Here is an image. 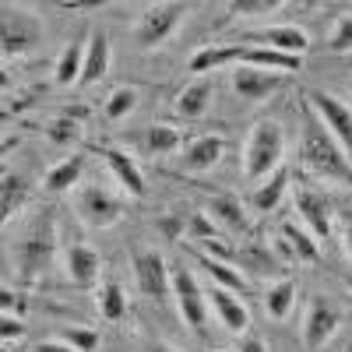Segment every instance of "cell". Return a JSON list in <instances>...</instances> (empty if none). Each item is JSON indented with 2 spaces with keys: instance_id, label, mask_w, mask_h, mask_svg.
<instances>
[{
  "instance_id": "cell-23",
  "label": "cell",
  "mask_w": 352,
  "mask_h": 352,
  "mask_svg": "<svg viewBox=\"0 0 352 352\" xmlns=\"http://www.w3.org/2000/svg\"><path fill=\"white\" fill-rule=\"evenodd\" d=\"M85 53H88V43H67L64 53H60V60H56L53 67V81L56 85H74L81 81V71H85Z\"/></svg>"
},
{
  "instance_id": "cell-4",
  "label": "cell",
  "mask_w": 352,
  "mask_h": 352,
  "mask_svg": "<svg viewBox=\"0 0 352 352\" xmlns=\"http://www.w3.org/2000/svg\"><path fill=\"white\" fill-rule=\"evenodd\" d=\"M307 106L317 113V120L328 127V134L342 148H352V109L349 106H342L331 92H307Z\"/></svg>"
},
{
  "instance_id": "cell-28",
  "label": "cell",
  "mask_w": 352,
  "mask_h": 352,
  "mask_svg": "<svg viewBox=\"0 0 352 352\" xmlns=\"http://www.w3.org/2000/svg\"><path fill=\"white\" fill-rule=\"evenodd\" d=\"M292 303H296V278H282V282H275V285L268 289V296H264L268 317H275V320H282V317L292 310Z\"/></svg>"
},
{
  "instance_id": "cell-21",
  "label": "cell",
  "mask_w": 352,
  "mask_h": 352,
  "mask_svg": "<svg viewBox=\"0 0 352 352\" xmlns=\"http://www.w3.org/2000/svg\"><path fill=\"white\" fill-rule=\"evenodd\" d=\"M243 50L247 46H208V50H201L190 56V71L197 78H208V71H219L232 60H243Z\"/></svg>"
},
{
  "instance_id": "cell-14",
  "label": "cell",
  "mask_w": 352,
  "mask_h": 352,
  "mask_svg": "<svg viewBox=\"0 0 352 352\" xmlns=\"http://www.w3.org/2000/svg\"><path fill=\"white\" fill-rule=\"evenodd\" d=\"M296 212H300L303 222L310 226L314 240H328V236H331V204L324 201V194L300 190V194H296Z\"/></svg>"
},
{
  "instance_id": "cell-46",
  "label": "cell",
  "mask_w": 352,
  "mask_h": 352,
  "mask_svg": "<svg viewBox=\"0 0 352 352\" xmlns=\"http://www.w3.org/2000/svg\"><path fill=\"white\" fill-rule=\"evenodd\" d=\"M219 352H229V349H219Z\"/></svg>"
},
{
  "instance_id": "cell-15",
  "label": "cell",
  "mask_w": 352,
  "mask_h": 352,
  "mask_svg": "<svg viewBox=\"0 0 352 352\" xmlns=\"http://www.w3.org/2000/svg\"><path fill=\"white\" fill-rule=\"evenodd\" d=\"M64 264H67V278H71V285L88 289V285H96V282H99V268H102V261H99V254H96L92 247H85V243H71V247H67Z\"/></svg>"
},
{
  "instance_id": "cell-40",
  "label": "cell",
  "mask_w": 352,
  "mask_h": 352,
  "mask_svg": "<svg viewBox=\"0 0 352 352\" xmlns=\"http://www.w3.org/2000/svg\"><path fill=\"white\" fill-rule=\"evenodd\" d=\"M36 352H78V349H71L67 342H39Z\"/></svg>"
},
{
  "instance_id": "cell-7",
  "label": "cell",
  "mask_w": 352,
  "mask_h": 352,
  "mask_svg": "<svg viewBox=\"0 0 352 352\" xmlns=\"http://www.w3.org/2000/svg\"><path fill=\"white\" fill-rule=\"evenodd\" d=\"M173 296H176V307H180V317L194 331H204L208 307H204V292L197 289V282L187 268H173Z\"/></svg>"
},
{
  "instance_id": "cell-16",
  "label": "cell",
  "mask_w": 352,
  "mask_h": 352,
  "mask_svg": "<svg viewBox=\"0 0 352 352\" xmlns=\"http://www.w3.org/2000/svg\"><path fill=\"white\" fill-rule=\"evenodd\" d=\"M222 148H226V141L215 138V134L194 138L187 148H184V155H180L184 173H204V169H212V166L222 159Z\"/></svg>"
},
{
  "instance_id": "cell-30",
  "label": "cell",
  "mask_w": 352,
  "mask_h": 352,
  "mask_svg": "<svg viewBox=\"0 0 352 352\" xmlns=\"http://www.w3.org/2000/svg\"><path fill=\"white\" fill-rule=\"evenodd\" d=\"M201 264H204V272H208L222 289H229V292H247V278L232 268V264H226V261H215V257H201Z\"/></svg>"
},
{
  "instance_id": "cell-10",
  "label": "cell",
  "mask_w": 352,
  "mask_h": 352,
  "mask_svg": "<svg viewBox=\"0 0 352 352\" xmlns=\"http://www.w3.org/2000/svg\"><path fill=\"white\" fill-rule=\"evenodd\" d=\"M338 310L328 303V300H310V310H307V320H303V345L310 352L324 349V342L338 331Z\"/></svg>"
},
{
  "instance_id": "cell-29",
  "label": "cell",
  "mask_w": 352,
  "mask_h": 352,
  "mask_svg": "<svg viewBox=\"0 0 352 352\" xmlns=\"http://www.w3.org/2000/svg\"><path fill=\"white\" fill-rule=\"evenodd\" d=\"M144 144H148V152H152L155 159H162V155H173L176 148H180L184 138H180V131L169 127V124H155V127H148V138H144Z\"/></svg>"
},
{
  "instance_id": "cell-42",
  "label": "cell",
  "mask_w": 352,
  "mask_h": 352,
  "mask_svg": "<svg viewBox=\"0 0 352 352\" xmlns=\"http://www.w3.org/2000/svg\"><path fill=\"white\" fill-rule=\"evenodd\" d=\"M0 296H4V300H0V303H4V317H11V310H18V307H21V303L14 300V292H8V289L0 292Z\"/></svg>"
},
{
  "instance_id": "cell-12",
  "label": "cell",
  "mask_w": 352,
  "mask_h": 352,
  "mask_svg": "<svg viewBox=\"0 0 352 352\" xmlns=\"http://www.w3.org/2000/svg\"><path fill=\"white\" fill-rule=\"evenodd\" d=\"M212 99H215V81L212 78H194L184 92L173 99V113L180 116V120H201V116L212 109Z\"/></svg>"
},
{
  "instance_id": "cell-6",
  "label": "cell",
  "mask_w": 352,
  "mask_h": 352,
  "mask_svg": "<svg viewBox=\"0 0 352 352\" xmlns=\"http://www.w3.org/2000/svg\"><path fill=\"white\" fill-rule=\"evenodd\" d=\"M53 257V226H32L18 243V268L25 278H39Z\"/></svg>"
},
{
  "instance_id": "cell-8",
  "label": "cell",
  "mask_w": 352,
  "mask_h": 352,
  "mask_svg": "<svg viewBox=\"0 0 352 352\" xmlns=\"http://www.w3.org/2000/svg\"><path fill=\"white\" fill-rule=\"evenodd\" d=\"M134 275H138V289L144 292V296H169V289H173V275L166 268V261L162 254L155 250H138L134 254Z\"/></svg>"
},
{
  "instance_id": "cell-39",
  "label": "cell",
  "mask_w": 352,
  "mask_h": 352,
  "mask_svg": "<svg viewBox=\"0 0 352 352\" xmlns=\"http://www.w3.org/2000/svg\"><path fill=\"white\" fill-rule=\"evenodd\" d=\"M0 335H4V342H18L25 335V324L18 317H4V320H0Z\"/></svg>"
},
{
  "instance_id": "cell-37",
  "label": "cell",
  "mask_w": 352,
  "mask_h": 352,
  "mask_svg": "<svg viewBox=\"0 0 352 352\" xmlns=\"http://www.w3.org/2000/svg\"><path fill=\"white\" fill-rule=\"evenodd\" d=\"M60 342H67L78 352H96L99 349V331H92V328H67L60 335Z\"/></svg>"
},
{
  "instance_id": "cell-45",
  "label": "cell",
  "mask_w": 352,
  "mask_h": 352,
  "mask_svg": "<svg viewBox=\"0 0 352 352\" xmlns=\"http://www.w3.org/2000/svg\"><path fill=\"white\" fill-rule=\"evenodd\" d=\"M345 285H349V289H352V275H349V278H345Z\"/></svg>"
},
{
  "instance_id": "cell-2",
  "label": "cell",
  "mask_w": 352,
  "mask_h": 352,
  "mask_svg": "<svg viewBox=\"0 0 352 352\" xmlns=\"http://www.w3.org/2000/svg\"><path fill=\"white\" fill-rule=\"evenodd\" d=\"M285 152V134L278 120H257L250 138H247V148H243V176L247 180H264L268 173L278 169Z\"/></svg>"
},
{
  "instance_id": "cell-32",
  "label": "cell",
  "mask_w": 352,
  "mask_h": 352,
  "mask_svg": "<svg viewBox=\"0 0 352 352\" xmlns=\"http://www.w3.org/2000/svg\"><path fill=\"white\" fill-rule=\"evenodd\" d=\"M99 314L106 320H120L127 314V296H124V289L116 285V282H106L99 289Z\"/></svg>"
},
{
  "instance_id": "cell-27",
  "label": "cell",
  "mask_w": 352,
  "mask_h": 352,
  "mask_svg": "<svg viewBox=\"0 0 352 352\" xmlns=\"http://www.w3.org/2000/svg\"><path fill=\"white\" fill-rule=\"evenodd\" d=\"M81 169H85V155H71V159H64V162H56V166L46 173V190H53V194L71 190V187L78 184Z\"/></svg>"
},
{
  "instance_id": "cell-11",
  "label": "cell",
  "mask_w": 352,
  "mask_h": 352,
  "mask_svg": "<svg viewBox=\"0 0 352 352\" xmlns=\"http://www.w3.org/2000/svg\"><path fill=\"white\" fill-rule=\"evenodd\" d=\"M282 85H285L282 74L261 71V67H240V71H232V92H236L240 99H247V102H261V99L275 96Z\"/></svg>"
},
{
  "instance_id": "cell-31",
  "label": "cell",
  "mask_w": 352,
  "mask_h": 352,
  "mask_svg": "<svg viewBox=\"0 0 352 352\" xmlns=\"http://www.w3.org/2000/svg\"><path fill=\"white\" fill-rule=\"evenodd\" d=\"M25 204V184L21 176H4V184H0V212H4V222H11Z\"/></svg>"
},
{
  "instance_id": "cell-13",
  "label": "cell",
  "mask_w": 352,
  "mask_h": 352,
  "mask_svg": "<svg viewBox=\"0 0 352 352\" xmlns=\"http://www.w3.org/2000/svg\"><path fill=\"white\" fill-rule=\"evenodd\" d=\"M250 43H261L268 50H278V53H292V56H303L310 50V36L296 25H272L264 32H254Z\"/></svg>"
},
{
  "instance_id": "cell-3",
  "label": "cell",
  "mask_w": 352,
  "mask_h": 352,
  "mask_svg": "<svg viewBox=\"0 0 352 352\" xmlns=\"http://www.w3.org/2000/svg\"><path fill=\"white\" fill-rule=\"evenodd\" d=\"M187 14V4H176V0H166V4H155L141 14L138 28H134V43L138 50H155L162 46L173 32H176V25L184 21Z\"/></svg>"
},
{
  "instance_id": "cell-38",
  "label": "cell",
  "mask_w": 352,
  "mask_h": 352,
  "mask_svg": "<svg viewBox=\"0 0 352 352\" xmlns=\"http://www.w3.org/2000/svg\"><path fill=\"white\" fill-rule=\"evenodd\" d=\"M236 257H240V264H247V268H254V272H272V268H275L272 254L261 250V247H243Z\"/></svg>"
},
{
  "instance_id": "cell-34",
  "label": "cell",
  "mask_w": 352,
  "mask_h": 352,
  "mask_svg": "<svg viewBox=\"0 0 352 352\" xmlns=\"http://www.w3.org/2000/svg\"><path fill=\"white\" fill-rule=\"evenodd\" d=\"M328 50L331 53H352V14H338L328 36Z\"/></svg>"
},
{
  "instance_id": "cell-36",
  "label": "cell",
  "mask_w": 352,
  "mask_h": 352,
  "mask_svg": "<svg viewBox=\"0 0 352 352\" xmlns=\"http://www.w3.org/2000/svg\"><path fill=\"white\" fill-rule=\"evenodd\" d=\"M215 236H219L215 222L204 215V212H194L190 222H187V240H194V243H208V240H215Z\"/></svg>"
},
{
  "instance_id": "cell-44",
  "label": "cell",
  "mask_w": 352,
  "mask_h": 352,
  "mask_svg": "<svg viewBox=\"0 0 352 352\" xmlns=\"http://www.w3.org/2000/svg\"><path fill=\"white\" fill-rule=\"evenodd\" d=\"M141 352H176V349H169L166 342H152V345H144Z\"/></svg>"
},
{
  "instance_id": "cell-41",
  "label": "cell",
  "mask_w": 352,
  "mask_h": 352,
  "mask_svg": "<svg viewBox=\"0 0 352 352\" xmlns=\"http://www.w3.org/2000/svg\"><path fill=\"white\" fill-rule=\"evenodd\" d=\"M240 352H268V345H264L261 338H254V335H250V338H243V342H240Z\"/></svg>"
},
{
  "instance_id": "cell-20",
  "label": "cell",
  "mask_w": 352,
  "mask_h": 352,
  "mask_svg": "<svg viewBox=\"0 0 352 352\" xmlns=\"http://www.w3.org/2000/svg\"><path fill=\"white\" fill-rule=\"evenodd\" d=\"M212 307H215V314H219V320L229 328V331H247V324H250V317H247V307L232 296L229 289H222V285H215L212 289Z\"/></svg>"
},
{
  "instance_id": "cell-5",
  "label": "cell",
  "mask_w": 352,
  "mask_h": 352,
  "mask_svg": "<svg viewBox=\"0 0 352 352\" xmlns=\"http://www.w3.org/2000/svg\"><path fill=\"white\" fill-rule=\"evenodd\" d=\"M78 215L92 229H109V226L120 222L124 204L102 187H85V190H78Z\"/></svg>"
},
{
  "instance_id": "cell-17",
  "label": "cell",
  "mask_w": 352,
  "mask_h": 352,
  "mask_svg": "<svg viewBox=\"0 0 352 352\" xmlns=\"http://www.w3.org/2000/svg\"><path fill=\"white\" fill-rule=\"evenodd\" d=\"M99 155L106 159V166H109V173L120 180L134 197H144V176H141V169H138V162L127 155V152H120V148H99Z\"/></svg>"
},
{
  "instance_id": "cell-24",
  "label": "cell",
  "mask_w": 352,
  "mask_h": 352,
  "mask_svg": "<svg viewBox=\"0 0 352 352\" xmlns=\"http://www.w3.org/2000/svg\"><path fill=\"white\" fill-rule=\"evenodd\" d=\"M285 190H289V169L278 166V169L268 176V184H261V187H257V194H254V208H257V212H275Z\"/></svg>"
},
{
  "instance_id": "cell-1",
  "label": "cell",
  "mask_w": 352,
  "mask_h": 352,
  "mask_svg": "<svg viewBox=\"0 0 352 352\" xmlns=\"http://www.w3.org/2000/svg\"><path fill=\"white\" fill-rule=\"evenodd\" d=\"M303 166L314 169L317 176H324L331 184L352 187V162L345 155V148L328 134V127L317 120V113L307 106V124H303V144H300Z\"/></svg>"
},
{
  "instance_id": "cell-33",
  "label": "cell",
  "mask_w": 352,
  "mask_h": 352,
  "mask_svg": "<svg viewBox=\"0 0 352 352\" xmlns=\"http://www.w3.org/2000/svg\"><path fill=\"white\" fill-rule=\"evenodd\" d=\"M282 8H285L282 0H232V4H229V14L261 18V14H272V11H282Z\"/></svg>"
},
{
  "instance_id": "cell-9",
  "label": "cell",
  "mask_w": 352,
  "mask_h": 352,
  "mask_svg": "<svg viewBox=\"0 0 352 352\" xmlns=\"http://www.w3.org/2000/svg\"><path fill=\"white\" fill-rule=\"evenodd\" d=\"M0 50H4V56L11 60V56H21L28 53L36 43H39V21L32 14H21V11H4V36H0Z\"/></svg>"
},
{
  "instance_id": "cell-18",
  "label": "cell",
  "mask_w": 352,
  "mask_h": 352,
  "mask_svg": "<svg viewBox=\"0 0 352 352\" xmlns=\"http://www.w3.org/2000/svg\"><path fill=\"white\" fill-rule=\"evenodd\" d=\"M243 67H268L272 74L275 71H300L303 67V56H292V53H278V50H268V46H247L243 50Z\"/></svg>"
},
{
  "instance_id": "cell-43",
  "label": "cell",
  "mask_w": 352,
  "mask_h": 352,
  "mask_svg": "<svg viewBox=\"0 0 352 352\" xmlns=\"http://www.w3.org/2000/svg\"><path fill=\"white\" fill-rule=\"evenodd\" d=\"M342 240H345V254L352 257V222H349V226L342 229Z\"/></svg>"
},
{
  "instance_id": "cell-22",
  "label": "cell",
  "mask_w": 352,
  "mask_h": 352,
  "mask_svg": "<svg viewBox=\"0 0 352 352\" xmlns=\"http://www.w3.org/2000/svg\"><path fill=\"white\" fill-rule=\"evenodd\" d=\"M208 212H212V222L232 229V232H247L250 222H247V212H243V204L232 197V194H215L212 204H208Z\"/></svg>"
},
{
  "instance_id": "cell-35",
  "label": "cell",
  "mask_w": 352,
  "mask_h": 352,
  "mask_svg": "<svg viewBox=\"0 0 352 352\" xmlns=\"http://www.w3.org/2000/svg\"><path fill=\"white\" fill-rule=\"evenodd\" d=\"M46 138H50L53 144H74V141L81 138V127H78V120H67V116H56L53 124H46Z\"/></svg>"
},
{
  "instance_id": "cell-19",
  "label": "cell",
  "mask_w": 352,
  "mask_h": 352,
  "mask_svg": "<svg viewBox=\"0 0 352 352\" xmlns=\"http://www.w3.org/2000/svg\"><path fill=\"white\" fill-rule=\"evenodd\" d=\"M109 71V39L102 32H92L88 36V53H85V71H81V88L96 85L99 78H106Z\"/></svg>"
},
{
  "instance_id": "cell-25",
  "label": "cell",
  "mask_w": 352,
  "mask_h": 352,
  "mask_svg": "<svg viewBox=\"0 0 352 352\" xmlns=\"http://www.w3.org/2000/svg\"><path fill=\"white\" fill-rule=\"evenodd\" d=\"M282 240L292 247V257H296V261H303V264H317L320 247H317V240H314V232H307V229H300V226L285 222V226H282Z\"/></svg>"
},
{
  "instance_id": "cell-26",
  "label": "cell",
  "mask_w": 352,
  "mask_h": 352,
  "mask_svg": "<svg viewBox=\"0 0 352 352\" xmlns=\"http://www.w3.org/2000/svg\"><path fill=\"white\" fill-rule=\"evenodd\" d=\"M134 109H138V88H131V85L113 88V92L106 96V106H102V113H106V120H109V124L127 120Z\"/></svg>"
}]
</instances>
